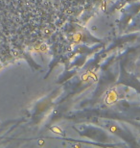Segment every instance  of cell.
<instances>
[{"mask_svg": "<svg viewBox=\"0 0 140 148\" xmlns=\"http://www.w3.org/2000/svg\"><path fill=\"white\" fill-rule=\"evenodd\" d=\"M52 130H53L54 132H56V133L58 132V134H61V130H59V128H57V127H53Z\"/></svg>", "mask_w": 140, "mask_h": 148, "instance_id": "1", "label": "cell"}]
</instances>
